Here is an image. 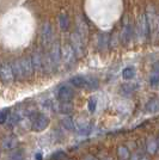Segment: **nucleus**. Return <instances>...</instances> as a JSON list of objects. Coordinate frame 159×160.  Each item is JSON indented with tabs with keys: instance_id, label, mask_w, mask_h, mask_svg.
Returning a JSON list of instances; mask_svg holds the SVG:
<instances>
[{
	"instance_id": "obj_29",
	"label": "nucleus",
	"mask_w": 159,
	"mask_h": 160,
	"mask_svg": "<svg viewBox=\"0 0 159 160\" xmlns=\"http://www.w3.org/2000/svg\"><path fill=\"white\" fill-rule=\"evenodd\" d=\"M65 155L66 153L64 152V151H58V152H55V153L52 155V159L53 160H61L65 158Z\"/></svg>"
},
{
	"instance_id": "obj_25",
	"label": "nucleus",
	"mask_w": 159,
	"mask_h": 160,
	"mask_svg": "<svg viewBox=\"0 0 159 160\" xmlns=\"http://www.w3.org/2000/svg\"><path fill=\"white\" fill-rule=\"evenodd\" d=\"M87 108H89V111L90 112H95L96 111V108H97V99H96V97H92V98L89 99Z\"/></svg>"
},
{
	"instance_id": "obj_7",
	"label": "nucleus",
	"mask_w": 159,
	"mask_h": 160,
	"mask_svg": "<svg viewBox=\"0 0 159 160\" xmlns=\"http://www.w3.org/2000/svg\"><path fill=\"white\" fill-rule=\"evenodd\" d=\"M48 58H49V60H50V62H52V65H53V67H54V69H55V68L58 67V65L60 63V61H61V50H60L59 42L53 43V46H52V52L48 55Z\"/></svg>"
},
{
	"instance_id": "obj_33",
	"label": "nucleus",
	"mask_w": 159,
	"mask_h": 160,
	"mask_svg": "<svg viewBox=\"0 0 159 160\" xmlns=\"http://www.w3.org/2000/svg\"><path fill=\"white\" fill-rule=\"evenodd\" d=\"M85 160H96V159H95L93 157H86V159Z\"/></svg>"
},
{
	"instance_id": "obj_19",
	"label": "nucleus",
	"mask_w": 159,
	"mask_h": 160,
	"mask_svg": "<svg viewBox=\"0 0 159 160\" xmlns=\"http://www.w3.org/2000/svg\"><path fill=\"white\" fill-rule=\"evenodd\" d=\"M117 155H119V158L121 160H128L129 157H131L128 148L125 146H120L119 148H117Z\"/></svg>"
},
{
	"instance_id": "obj_35",
	"label": "nucleus",
	"mask_w": 159,
	"mask_h": 160,
	"mask_svg": "<svg viewBox=\"0 0 159 160\" xmlns=\"http://www.w3.org/2000/svg\"><path fill=\"white\" fill-rule=\"evenodd\" d=\"M105 160H113V159H111V158H106Z\"/></svg>"
},
{
	"instance_id": "obj_37",
	"label": "nucleus",
	"mask_w": 159,
	"mask_h": 160,
	"mask_svg": "<svg viewBox=\"0 0 159 160\" xmlns=\"http://www.w3.org/2000/svg\"><path fill=\"white\" fill-rule=\"evenodd\" d=\"M71 160H74V159H71Z\"/></svg>"
},
{
	"instance_id": "obj_2",
	"label": "nucleus",
	"mask_w": 159,
	"mask_h": 160,
	"mask_svg": "<svg viewBox=\"0 0 159 160\" xmlns=\"http://www.w3.org/2000/svg\"><path fill=\"white\" fill-rule=\"evenodd\" d=\"M49 117L44 113H38L35 116L33 123H31V129L36 133H41L43 130H46L49 126Z\"/></svg>"
},
{
	"instance_id": "obj_9",
	"label": "nucleus",
	"mask_w": 159,
	"mask_h": 160,
	"mask_svg": "<svg viewBox=\"0 0 159 160\" xmlns=\"http://www.w3.org/2000/svg\"><path fill=\"white\" fill-rule=\"evenodd\" d=\"M18 143H19V141L17 139V136H14V135H8L6 136L4 140H3V149H6V151H14V149H17V147H18Z\"/></svg>"
},
{
	"instance_id": "obj_21",
	"label": "nucleus",
	"mask_w": 159,
	"mask_h": 160,
	"mask_svg": "<svg viewBox=\"0 0 159 160\" xmlns=\"http://www.w3.org/2000/svg\"><path fill=\"white\" fill-rule=\"evenodd\" d=\"M19 121H20V115L18 112H16V113H11V115L8 116L6 123L10 127H13L17 123H19Z\"/></svg>"
},
{
	"instance_id": "obj_16",
	"label": "nucleus",
	"mask_w": 159,
	"mask_h": 160,
	"mask_svg": "<svg viewBox=\"0 0 159 160\" xmlns=\"http://www.w3.org/2000/svg\"><path fill=\"white\" fill-rule=\"evenodd\" d=\"M52 108L55 109V110L60 113H69V112H72V110H73V107L69 103H62V102L56 103V104H53Z\"/></svg>"
},
{
	"instance_id": "obj_28",
	"label": "nucleus",
	"mask_w": 159,
	"mask_h": 160,
	"mask_svg": "<svg viewBox=\"0 0 159 160\" xmlns=\"http://www.w3.org/2000/svg\"><path fill=\"white\" fill-rule=\"evenodd\" d=\"M108 43V35L104 33V35H100V43H98V48L100 49H104Z\"/></svg>"
},
{
	"instance_id": "obj_8",
	"label": "nucleus",
	"mask_w": 159,
	"mask_h": 160,
	"mask_svg": "<svg viewBox=\"0 0 159 160\" xmlns=\"http://www.w3.org/2000/svg\"><path fill=\"white\" fill-rule=\"evenodd\" d=\"M0 78L6 84H10L13 81L14 75L12 73V69H11L10 65H1L0 66Z\"/></svg>"
},
{
	"instance_id": "obj_36",
	"label": "nucleus",
	"mask_w": 159,
	"mask_h": 160,
	"mask_svg": "<svg viewBox=\"0 0 159 160\" xmlns=\"http://www.w3.org/2000/svg\"><path fill=\"white\" fill-rule=\"evenodd\" d=\"M0 157H1V147H0Z\"/></svg>"
},
{
	"instance_id": "obj_12",
	"label": "nucleus",
	"mask_w": 159,
	"mask_h": 160,
	"mask_svg": "<svg viewBox=\"0 0 159 160\" xmlns=\"http://www.w3.org/2000/svg\"><path fill=\"white\" fill-rule=\"evenodd\" d=\"M74 122V129L75 130H78L79 133H86L90 130V128H91V124H90V122L86 120V118H75V120H73Z\"/></svg>"
},
{
	"instance_id": "obj_18",
	"label": "nucleus",
	"mask_w": 159,
	"mask_h": 160,
	"mask_svg": "<svg viewBox=\"0 0 159 160\" xmlns=\"http://www.w3.org/2000/svg\"><path fill=\"white\" fill-rule=\"evenodd\" d=\"M135 77V68L133 66L126 67L123 71H122V78L125 80H132Z\"/></svg>"
},
{
	"instance_id": "obj_17",
	"label": "nucleus",
	"mask_w": 159,
	"mask_h": 160,
	"mask_svg": "<svg viewBox=\"0 0 159 160\" xmlns=\"http://www.w3.org/2000/svg\"><path fill=\"white\" fill-rule=\"evenodd\" d=\"M145 110L150 113H156L159 110V104H158V99L153 98V99L148 100V103L146 104Z\"/></svg>"
},
{
	"instance_id": "obj_34",
	"label": "nucleus",
	"mask_w": 159,
	"mask_h": 160,
	"mask_svg": "<svg viewBox=\"0 0 159 160\" xmlns=\"http://www.w3.org/2000/svg\"><path fill=\"white\" fill-rule=\"evenodd\" d=\"M141 160H150V159H148L147 157H142V158H141Z\"/></svg>"
},
{
	"instance_id": "obj_15",
	"label": "nucleus",
	"mask_w": 159,
	"mask_h": 160,
	"mask_svg": "<svg viewBox=\"0 0 159 160\" xmlns=\"http://www.w3.org/2000/svg\"><path fill=\"white\" fill-rule=\"evenodd\" d=\"M121 40H122V42H123L125 44L129 43L131 40H132V25H131V23H128V22H126L125 27H123V29H122Z\"/></svg>"
},
{
	"instance_id": "obj_14",
	"label": "nucleus",
	"mask_w": 159,
	"mask_h": 160,
	"mask_svg": "<svg viewBox=\"0 0 159 160\" xmlns=\"http://www.w3.org/2000/svg\"><path fill=\"white\" fill-rule=\"evenodd\" d=\"M62 58H64V61H65V63H66L67 66L73 65V62L75 60V54H74L73 49L71 48V46H66V47H65Z\"/></svg>"
},
{
	"instance_id": "obj_11",
	"label": "nucleus",
	"mask_w": 159,
	"mask_h": 160,
	"mask_svg": "<svg viewBox=\"0 0 159 160\" xmlns=\"http://www.w3.org/2000/svg\"><path fill=\"white\" fill-rule=\"evenodd\" d=\"M77 33H78V36L80 37V40L84 42V44L86 43V40H87V25L86 23H85V20L83 19V18H78L77 19Z\"/></svg>"
},
{
	"instance_id": "obj_24",
	"label": "nucleus",
	"mask_w": 159,
	"mask_h": 160,
	"mask_svg": "<svg viewBox=\"0 0 159 160\" xmlns=\"http://www.w3.org/2000/svg\"><path fill=\"white\" fill-rule=\"evenodd\" d=\"M61 123L67 130H73L74 129V122H73V118H71V117H65L61 121Z\"/></svg>"
},
{
	"instance_id": "obj_13",
	"label": "nucleus",
	"mask_w": 159,
	"mask_h": 160,
	"mask_svg": "<svg viewBox=\"0 0 159 160\" xmlns=\"http://www.w3.org/2000/svg\"><path fill=\"white\" fill-rule=\"evenodd\" d=\"M139 36L141 38H147L150 36V31H148V25H147V20H146L145 14H141L139 17Z\"/></svg>"
},
{
	"instance_id": "obj_31",
	"label": "nucleus",
	"mask_w": 159,
	"mask_h": 160,
	"mask_svg": "<svg viewBox=\"0 0 159 160\" xmlns=\"http://www.w3.org/2000/svg\"><path fill=\"white\" fill-rule=\"evenodd\" d=\"M35 157H36V160H42V154L41 153H36Z\"/></svg>"
},
{
	"instance_id": "obj_20",
	"label": "nucleus",
	"mask_w": 159,
	"mask_h": 160,
	"mask_svg": "<svg viewBox=\"0 0 159 160\" xmlns=\"http://www.w3.org/2000/svg\"><path fill=\"white\" fill-rule=\"evenodd\" d=\"M157 149H158V142L154 139H148L147 141V152L150 154L157 153Z\"/></svg>"
},
{
	"instance_id": "obj_6",
	"label": "nucleus",
	"mask_w": 159,
	"mask_h": 160,
	"mask_svg": "<svg viewBox=\"0 0 159 160\" xmlns=\"http://www.w3.org/2000/svg\"><path fill=\"white\" fill-rule=\"evenodd\" d=\"M74 98V90L71 86L64 85L58 90V99L62 103H69Z\"/></svg>"
},
{
	"instance_id": "obj_30",
	"label": "nucleus",
	"mask_w": 159,
	"mask_h": 160,
	"mask_svg": "<svg viewBox=\"0 0 159 160\" xmlns=\"http://www.w3.org/2000/svg\"><path fill=\"white\" fill-rule=\"evenodd\" d=\"M11 158H12V160H22L23 159V153L20 151L14 149V153L11 155Z\"/></svg>"
},
{
	"instance_id": "obj_23",
	"label": "nucleus",
	"mask_w": 159,
	"mask_h": 160,
	"mask_svg": "<svg viewBox=\"0 0 159 160\" xmlns=\"http://www.w3.org/2000/svg\"><path fill=\"white\" fill-rule=\"evenodd\" d=\"M59 23H60V27L61 29H64V30H67V28L69 25V20H68V17H67L66 13H62L59 16Z\"/></svg>"
},
{
	"instance_id": "obj_5",
	"label": "nucleus",
	"mask_w": 159,
	"mask_h": 160,
	"mask_svg": "<svg viewBox=\"0 0 159 160\" xmlns=\"http://www.w3.org/2000/svg\"><path fill=\"white\" fill-rule=\"evenodd\" d=\"M17 62H18V66H19V71H20V74H22V78H29V77L33 73V63H31L30 58L20 59V60H18Z\"/></svg>"
},
{
	"instance_id": "obj_1",
	"label": "nucleus",
	"mask_w": 159,
	"mask_h": 160,
	"mask_svg": "<svg viewBox=\"0 0 159 160\" xmlns=\"http://www.w3.org/2000/svg\"><path fill=\"white\" fill-rule=\"evenodd\" d=\"M71 84L74 87L83 90H96L100 86V82L96 78H89L83 75H75L71 79Z\"/></svg>"
},
{
	"instance_id": "obj_10",
	"label": "nucleus",
	"mask_w": 159,
	"mask_h": 160,
	"mask_svg": "<svg viewBox=\"0 0 159 160\" xmlns=\"http://www.w3.org/2000/svg\"><path fill=\"white\" fill-rule=\"evenodd\" d=\"M31 60V63H33V71H42L43 69V61H44V58L43 55L38 52V50H35L33 54V56L30 58Z\"/></svg>"
},
{
	"instance_id": "obj_22",
	"label": "nucleus",
	"mask_w": 159,
	"mask_h": 160,
	"mask_svg": "<svg viewBox=\"0 0 159 160\" xmlns=\"http://www.w3.org/2000/svg\"><path fill=\"white\" fill-rule=\"evenodd\" d=\"M138 88V85H135V84H126V85H122L121 87V91H122V93L125 94H131L133 93L135 90Z\"/></svg>"
},
{
	"instance_id": "obj_26",
	"label": "nucleus",
	"mask_w": 159,
	"mask_h": 160,
	"mask_svg": "<svg viewBox=\"0 0 159 160\" xmlns=\"http://www.w3.org/2000/svg\"><path fill=\"white\" fill-rule=\"evenodd\" d=\"M8 116H10V110H8V109H4V110H1V111H0V124L6 123Z\"/></svg>"
},
{
	"instance_id": "obj_3",
	"label": "nucleus",
	"mask_w": 159,
	"mask_h": 160,
	"mask_svg": "<svg viewBox=\"0 0 159 160\" xmlns=\"http://www.w3.org/2000/svg\"><path fill=\"white\" fill-rule=\"evenodd\" d=\"M41 41L44 48H48L53 42V28L49 23H44L41 30Z\"/></svg>"
},
{
	"instance_id": "obj_27",
	"label": "nucleus",
	"mask_w": 159,
	"mask_h": 160,
	"mask_svg": "<svg viewBox=\"0 0 159 160\" xmlns=\"http://www.w3.org/2000/svg\"><path fill=\"white\" fill-rule=\"evenodd\" d=\"M158 73H157V66L154 67V71H153L152 75L150 77V82H151V85L152 86H157V84H158Z\"/></svg>"
},
{
	"instance_id": "obj_32",
	"label": "nucleus",
	"mask_w": 159,
	"mask_h": 160,
	"mask_svg": "<svg viewBox=\"0 0 159 160\" xmlns=\"http://www.w3.org/2000/svg\"><path fill=\"white\" fill-rule=\"evenodd\" d=\"M132 160H138V155H136V154H134V155L132 157Z\"/></svg>"
},
{
	"instance_id": "obj_4",
	"label": "nucleus",
	"mask_w": 159,
	"mask_h": 160,
	"mask_svg": "<svg viewBox=\"0 0 159 160\" xmlns=\"http://www.w3.org/2000/svg\"><path fill=\"white\" fill-rule=\"evenodd\" d=\"M71 48L75 54V58H80L84 55V42L80 40L77 32H73L71 35Z\"/></svg>"
}]
</instances>
